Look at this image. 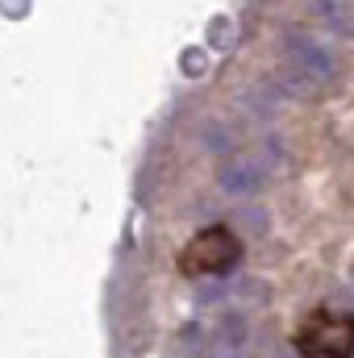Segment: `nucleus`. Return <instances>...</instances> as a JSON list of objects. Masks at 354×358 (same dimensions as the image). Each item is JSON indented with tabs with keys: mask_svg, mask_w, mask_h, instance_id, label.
<instances>
[{
	"mask_svg": "<svg viewBox=\"0 0 354 358\" xmlns=\"http://www.w3.org/2000/svg\"><path fill=\"white\" fill-rule=\"evenodd\" d=\"M313 17L325 21V29L354 34V0H313Z\"/></svg>",
	"mask_w": 354,
	"mask_h": 358,
	"instance_id": "obj_4",
	"label": "nucleus"
},
{
	"mask_svg": "<svg viewBox=\"0 0 354 358\" xmlns=\"http://www.w3.org/2000/svg\"><path fill=\"white\" fill-rule=\"evenodd\" d=\"M263 183V163H229L221 171V187L229 196H255Z\"/></svg>",
	"mask_w": 354,
	"mask_h": 358,
	"instance_id": "obj_3",
	"label": "nucleus"
},
{
	"mask_svg": "<svg viewBox=\"0 0 354 358\" xmlns=\"http://www.w3.org/2000/svg\"><path fill=\"white\" fill-rule=\"evenodd\" d=\"M238 263H242V238L229 225H208L179 250V271L196 279H229Z\"/></svg>",
	"mask_w": 354,
	"mask_h": 358,
	"instance_id": "obj_1",
	"label": "nucleus"
},
{
	"mask_svg": "<svg viewBox=\"0 0 354 358\" xmlns=\"http://www.w3.org/2000/svg\"><path fill=\"white\" fill-rule=\"evenodd\" d=\"M288 59H292V67H300L313 84H330L334 80V71H338V59H334V50L325 46V42H317V38H309V34H288Z\"/></svg>",
	"mask_w": 354,
	"mask_h": 358,
	"instance_id": "obj_2",
	"label": "nucleus"
}]
</instances>
